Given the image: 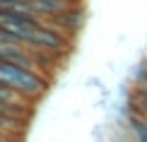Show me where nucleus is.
Returning <instances> with one entry per match:
<instances>
[{
	"label": "nucleus",
	"instance_id": "1a4fd4ad",
	"mask_svg": "<svg viewBox=\"0 0 147 142\" xmlns=\"http://www.w3.org/2000/svg\"><path fill=\"white\" fill-rule=\"evenodd\" d=\"M0 142H5V137H0Z\"/></svg>",
	"mask_w": 147,
	"mask_h": 142
},
{
	"label": "nucleus",
	"instance_id": "f03ea898",
	"mask_svg": "<svg viewBox=\"0 0 147 142\" xmlns=\"http://www.w3.org/2000/svg\"><path fill=\"white\" fill-rule=\"evenodd\" d=\"M48 24H53L56 29H60L63 34H68L70 39H75V34L82 29V24H84V12L80 5H75V7H70V10H65L63 15H58V17H53V20H48Z\"/></svg>",
	"mask_w": 147,
	"mask_h": 142
},
{
	"label": "nucleus",
	"instance_id": "20e7f679",
	"mask_svg": "<svg viewBox=\"0 0 147 142\" xmlns=\"http://www.w3.org/2000/svg\"><path fill=\"white\" fill-rule=\"evenodd\" d=\"M29 120L24 118H7V116H0V137L5 140H15L24 135V128H27Z\"/></svg>",
	"mask_w": 147,
	"mask_h": 142
},
{
	"label": "nucleus",
	"instance_id": "7ed1b4c3",
	"mask_svg": "<svg viewBox=\"0 0 147 142\" xmlns=\"http://www.w3.org/2000/svg\"><path fill=\"white\" fill-rule=\"evenodd\" d=\"M29 5H32V10L44 22H48V20L63 15L65 10L75 7V5H80V3H77V0H29Z\"/></svg>",
	"mask_w": 147,
	"mask_h": 142
},
{
	"label": "nucleus",
	"instance_id": "0eeeda50",
	"mask_svg": "<svg viewBox=\"0 0 147 142\" xmlns=\"http://www.w3.org/2000/svg\"><path fill=\"white\" fill-rule=\"evenodd\" d=\"M0 101H7V104H22V106H32V101H27L22 94H17L15 89H10L7 84L0 82Z\"/></svg>",
	"mask_w": 147,
	"mask_h": 142
},
{
	"label": "nucleus",
	"instance_id": "423d86ee",
	"mask_svg": "<svg viewBox=\"0 0 147 142\" xmlns=\"http://www.w3.org/2000/svg\"><path fill=\"white\" fill-rule=\"evenodd\" d=\"M0 116H7V118H32V106H22V104H7L0 101Z\"/></svg>",
	"mask_w": 147,
	"mask_h": 142
},
{
	"label": "nucleus",
	"instance_id": "f257e3e1",
	"mask_svg": "<svg viewBox=\"0 0 147 142\" xmlns=\"http://www.w3.org/2000/svg\"><path fill=\"white\" fill-rule=\"evenodd\" d=\"M0 82L7 84L10 89H15L17 94H22L32 104H36L48 89V75L7 63V60H0Z\"/></svg>",
	"mask_w": 147,
	"mask_h": 142
},
{
	"label": "nucleus",
	"instance_id": "39448f33",
	"mask_svg": "<svg viewBox=\"0 0 147 142\" xmlns=\"http://www.w3.org/2000/svg\"><path fill=\"white\" fill-rule=\"evenodd\" d=\"M128 128L133 130V135H135L140 142H147V116L138 113V111H130V116H128Z\"/></svg>",
	"mask_w": 147,
	"mask_h": 142
},
{
	"label": "nucleus",
	"instance_id": "6e6552de",
	"mask_svg": "<svg viewBox=\"0 0 147 142\" xmlns=\"http://www.w3.org/2000/svg\"><path fill=\"white\" fill-rule=\"evenodd\" d=\"M142 63H145V67H147V58H142Z\"/></svg>",
	"mask_w": 147,
	"mask_h": 142
}]
</instances>
